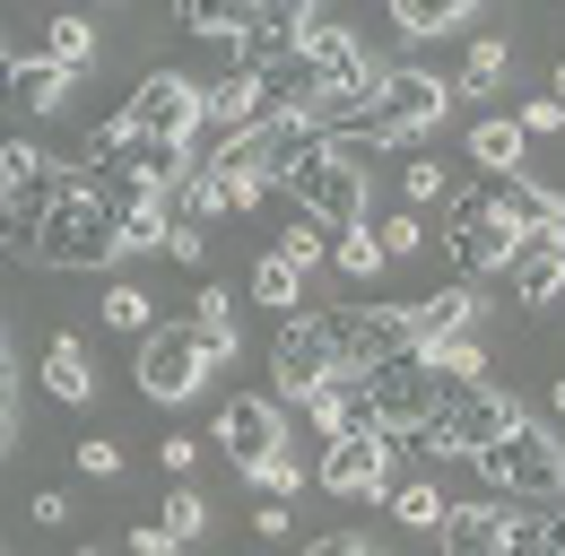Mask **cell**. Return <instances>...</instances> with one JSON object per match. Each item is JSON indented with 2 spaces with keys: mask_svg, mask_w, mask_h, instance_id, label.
<instances>
[{
  "mask_svg": "<svg viewBox=\"0 0 565 556\" xmlns=\"http://www.w3.org/2000/svg\"><path fill=\"white\" fill-rule=\"evenodd\" d=\"M53 174H62V165H53L35 139H9V148H0V183H53Z\"/></svg>",
  "mask_w": 565,
  "mask_h": 556,
  "instance_id": "35",
  "label": "cell"
},
{
  "mask_svg": "<svg viewBox=\"0 0 565 556\" xmlns=\"http://www.w3.org/2000/svg\"><path fill=\"white\" fill-rule=\"evenodd\" d=\"M548 96H557V105H565V62H557V78H548Z\"/></svg>",
  "mask_w": 565,
  "mask_h": 556,
  "instance_id": "52",
  "label": "cell"
},
{
  "mask_svg": "<svg viewBox=\"0 0 565 556\" xmlns=\"http://www.w3.org/2000/svg\"><path fill=\"white\" fill-rule=\"evenodd\" d=\"M444 253H452V270L470 278H504L513 270V253H522V217L495 201V183H479V192H461L452 201V226H444Z\"/></svg>",
  "mask_w": 565,
  "mask_h": 556,
  "instance_id": "5",
  "label": "cell"
},
{
  "mask_svg": "<svg viewBox=\"0 0 565 556\" xmlns=\"http://www.w3.org/2000/svg\"><path fill=\"white\" fill-rule=\"evenodd\" d=\"M44 62H53V70H71V78H78L87 62H96V26H87L78 9H62V18L44 26Z\"/></svg>",
  "mask_w": 565,
  "mask_h": 556,
  "instance_id": "28",
  "label": "cell"
},
{
  "mask_svg": "<svg viewBox=\"0 0 565 556\" xmlns=\"http://www.w3.org/2000/svg\"><path fill=\"white\" fill-rule=\"evenodd\" d=\"M131 556H183V539H174L166 522H140V531H131Z\"/></svg>",
  "mask_w": 565,
  "mask_h": 556,
  "instance_id": "45",
  "label": "cell"
},
{
  "mask_svg": "<svg viewBox=\"0 0 565 556\" xmlns=\"http://www.w3.org/2000/svg\"><path fill=\"white\" fill-rule=\"evenodd\" d=\"M313 479L331 487V495H383L392 487V443L383 435H331Z\"/></svg>",
  "mask_w": 565,
  "mask_h": 556,
  "instance_id": "14",
  "label": "cell"
},
{
  "mask_svg": "<svg viewBox=\"0 0 565 556\" xmlns=\"http://www.w3.org/2000/svg\"><path fill=\"white\" fill-rule=\"evenodd\" d=\"M0 392H18V374H9V340H0Z\"/></svg>",
  "mask_w": 565,
  "mask_h": 556,
  "instance_id": "49",
  "label": "cell"
},
{
  "mask_svg": "<svg viewBox=\"0 0 565 556\" xmlns=\"http://www.w3.org/2000/svg\"><path fill=\"white\" fill-rule=\"evenodd\" d=\"M513 122H522V139H540V131H557V122H565V105H557V96H531Z\"/></svg>",
  "mask_w": 565,
  "mask_h": 556,
  "instance_id": "44",
  "label": "cell"
},
{
  "mask_svg": "<svg viewBox=\"0 0 565 556\" xmlns=\"http://www.w3.org/2000/svg\"><path fill=\"white\" fill-rule=\"evenodd\" d=\"M166 253H174L183 270H201V253H210V226H192V217H174V226H166Z\"/></svg>",
  "mask_w": 565,
  "mask_h": 556,
  "instance_id": "40",
  "label": "cell"
},
{
  "mask_svg": "<svg viewBox=\"0 0 565 556\" xmlns=\"http://www.w3.org/2000/svg\"><path fill=\"white\" fill-rule=\"evenodd\" d=\"M513 296L540 313V304H557L565 296V226H548V235H522V253H513Z\"/></svg>",
  "mask_w": 565,
  "mask_h": 556,
  "instance_id": "15",
  "label": "cell"
},
{
  "mask_svg": "<svg viewBox=\"0 0 565 556\" xmlns=\"http://www.w3.org/2000/svg\"><path fill=\"white\" fill-rule=\"evenodd\" d=\"M35 261H53V270H114L122 261V217H114V192H105L96 165H62Z\"/></svg>",
  "mask_w": 565,
  "mask_h": 556,
  "instance_id": "1",
  "label": "cell"
},
{
  "mask_svg": "<svg viewBox=\"0 0 565 556\" xmlns=\"http://www.w3.org/2000/svg\"><path fill=\"white\" fill-rule=\"evenodd\" d=\"M253 296H262L270 313H296V304H305V270H296V261H279V253H262V270H253Z\"/></svg>",
  "mask_w": 565,
  "mask_h": 556,
  "instance_id": "32",
  "label": "cell"
},
{
  "mask_svg": "<svg viewBox=\"0 0 565 556\" xmlns=\"http://www.w3.org/2000/svg\"><path fill=\"white\" fill-rule=\"evenodd\" d=\"M0 96H9L18 114H62V105H71V70H53V62H18Z\"/></svg>",
  "mask_w": 565,
  "mask_h": 556,
  "instance_id": "22",
  "label": "cell"
},
{
  "mask_svg": "<svg viewBox=\"0 0 565 556\" xmlns=\"http://www.w3.org/2000/svg\"><path fill=\"white\" fill-rule=\"evenodd\" d=\"M35 522H44V531H62V522H71V495H53V487H44V495H35Z\"/></svg>",
  "mask_w": 565,
  "mask_h": 556,
  "instance_id": "47",
  "label": "cell"
},
{
  "mask_svg": "<svg viewBox=\"0 0 565 556\" xmlns=\"http://www.w3.org/2000/svg\"><path fill=\"white\" fill-rule=\"evenodd\" d=\"M426 417H435V356L426 348H401L349 383V435L401 443V435H426Z\"/></svg>",
  "mask_w": 565,
  "mask_h": 556,
  "instance_id": "2",
  "label": "cell"
},
{
  "mask_svg": "<svg viewBox=\"0 0 565 556\" xmlns=\"http://www.w3.org/2000/svg\"><path fill=\"white\" fill-rule=\"evenodd\" d=\"M305 35H313V9L305 0H262V9H244V53H235V70L270 78L279 62L305 53Z\"/></svg>",
  "mask_w": 565,
  "mask_h": 556,
  "instance_id": "13",
  "label": "cell"
},
{
  "mask_svg": "<svg viewBox=\"0 0 565 556\" xmlns=\"http://www.w3.org/2000/svg\"><path fill=\"white\" fill-rule=\"evenodd\" d=\"M322 383H340V365H331V348H322V322H287L279 348H270V400H279V409H305Z\"/></svg>",
  "mask_w": 565,
  "mask_h": 556,
  "instance_id": "12",
  "label": "cell"
},
{
  "mask_svg": "<svg viewBox=\"0 0 565 556\" xmlns=\"http://www.w3.org/2000/svg\"><path fill=\"white\" fill-rule=\"evenodd\" d=\"M495 201L522 217V235H548V226H565V192H548V183H531V174H513V183H495Z\"/></svg>",
  "mask_w": 565,
  "mask_h": 556,
  "instance_id": "25",
  "label": "cell"
},
{
  "mask_svg": "<svg viewBox=\"0 0 565 556\" xmlns=\"http://www.w3.org/2000/svg\"><path fill=\"white\" fill-rule=\"evenodd\" d=\"M210 365H217V356L201 348L192 322H157V331L140 340V356H131L140 392H148V400H166V409H174V400H192V392L210 383Z\"/></svg>",
  "mask_w": 565,
  "mask_h": 556,
  "instance_id": "9",
  "label": "cell"
},
{
  "mask_svg": "<svg viewBox=\"0 0 565 556\" xmlns=\"http://www.w3.org/2000/svg\"><path fill=\"white\" fill-rule=\"evenodd\" d=\"M313 322H322V348H331L340 383H356L365 365H383V356H401V348H418L409 304H340V313H313Z\"/></svg>",
  "mask_w": 565,
  "mask_h": 556,
  "instance_id": "8",
  "label": "cell"
},
{
  "mask_svg": "<svg viewBox=\"0 0 565 556\" xmlns=\"http://www.w3.org/2000/svg\"><path fill=\"white\" fill-rule=\"evenodd\" d=\"M53 183H62V174H53ZM53 183H0V253H26V261H35V235H44Z\"/></svg>",
  "mask_w": 565,
  "mask_h": 556,
  "instance_id": "17",
  "label": "cell"
},
{
  "mask_svg": "<svg viewBox=\"0 0 565 556\" xmlns=\"http://www.w3.org/2000/svg\"><path fill=\"white\" fill-rule=\"evenodd\" d=\"M114 122L140 131V139H174V148H192V139H201V87H192L183 70H148Z\"/></svg>",
  "mask_w": 565,
  "mask_h": 556,
  "instance_id": "10",
  "label": "cell"
},
{
  "mask_svg": "<svg viewBox=\"0 0 565 556\" xmlns=\"http://www.w3.org/2000/svg\"><path fill=\"white\" fill-rule=\"evenodd\" d=\"M504 556H565V504L504 513Z\"/></svg>",
  "mask_w": 565,
  "mask_h": 556,
  "instance_id": "23",
  "label": "cell"
},
{
  "mask_svg": "<svg viewBox=\"0 0 565 556\" xmlns=\"http://www.w3.org/2000/svg\"><path fill=\"white\" fill-rule=\"evenodd\" d=\"M495 78H504V35H470L461 78H444V87H452V96H495Z\"/></svg>",
  "mask_w": 565,
  "mask_h": 556,
  "instance_id": "30",
  "label": "cell"
},
{
  "mask_svg": "<svg viewBox=\"0 0 565 556\" xmlns=\"http://www.w3.org/2000/svg\"><path fill=\"white\" fill-rule=\"evenodd\" d=\"M270 114V96H262V78L253 70H235V78H217V87H201V131H217V148L235 131H253Z\"/></svg>",
  "mask_w": 565,
  "mask_h": 556,
  "instance_id": "16",
  "label": "cell"
},
{
  "mask_svg": "<svg viewBox=\"0 0 565 556\" xmlns=\"http://www.w3.org/2000/svg\"><path fill=\"white\" fill-rule=\"evenodd\" d=\"M374 235H383V261H409V253L426 244V226H418V217H383Z\"/></svg>",
  "mask_w": 565,
  "mask_h": 556,
  "instance_id": "41",
  "label": "cell"
},
{
  "mask_svg": "<svg viewBox=\"0 0 565 556\" xmlns=\"http://www.w3.org/2000/svg\"><path fill=\"white\" fill-rule=\"evenodd\" d=\"M331 261H340V278H356V287H365V278L383 270V235H374V226H340Z\"/></svg>",
  "mask_w": 565,
  "mask_h": 556,
  "instance_id": "33",
  "label": "cell"
},
{
  "mask_svg": "<svg viewBox=\"0 0 565 556\" xmlns=\"http://www.w3.org/2000/svg\"><path fill=\"white\" fill-rule=\"evenodd\" d=\"M157 522H166L174 539H201V531H210V495H201V487L183 479L174 495H166V513H157Z\"/></svg>",
  "mask_w": 565,
  "mask_h": 556,
  "instance_id": "34",
  "label": "cell"
},
{
  "mask_svg": "<svg viewBox=\"0 0 565 556\" xmlns=\"http://www.w3.org/2000/svg\"><path fill=\"white\" fill-rule=\"evenodd\" d=\"M9 70H18V53H9V44H0V87H9Z\"/></svg>",
  "mask_w": 565,
  "mask_h": 556,
  "instance_id": "51",
  "label": "cell"
},
{
  "mask_svg": "<svg viewBox=\"0 0 565 556\" xmlns=\"http://www.w3.org/2000/svg\"><path fill=\"white\" fill-rule=\"evenodd\" d=\"M444 114H452V87H444L435 70L401 62V70H383V105H374V114L356 122V139H340V148H356V157H365V148H409V139H426Z\"/></svg>",
  "mask_w": 565,
  "mask_h": 556,
  "instance_id": "4",
  "label": "cell"
},
{
  "mask_svg": "<svg viewBox=\"0 0 565 556\" xmlns=\"http://www.w3.org/2000/svg\"><path fill=\"white\" fill-rule=\"evenodd\" d=\"M192 331H201V348H210L217 365L235 356V296H226V287H201V304H192Z\"/></svg>",
  "mask_w": 565,
  "mask_h": 556,
  "instance_id": "31",
  "label": "cell"
},
{
  "mask_svg": "<svg viewBox=\"0 0 565 556\" xmlns=\"http://www.w3.org/2000/svg\"><path fill=\"white\" fill-rule=\"evenodd\" d=\"M513 426H522V400H513V392H495L488 374H444V365H435V417H426V452H461V461H470V452H488L495 435H513Z\"/></svg>",
  "mask_w": 565,
  "mask_h": 556,
  "instance_id": "3",
  "label": "cell"
},
{
  "mask_svg": "<svg viewBox=\"0 0 565 556\" xmlns=\"http://www.w3.org/2000/svg\"><path fill=\"white\" fill-rule=\"evenodd\" d=\"M78 470H87V479H114V470H122V443H114V435H87V443H78Z\"/></svg>",
  "mask_w": 565,
  "mask_h": 556,
  "instance_id": "42",
  "label": "cell"
},
{
  "mask_svg": "<svg viewBox=\"0 0 565 556\" xmlns=\"http://www.w3.org/2000/svg\"><path fill=\"white\" fill-rule=\"evenodd\" d=\"M192 470H201V435H166V479L183 487Z\"/></svg>",
  "mask_w": 565,
  "mask_h": 556,
  "instance_id": "43",
  "label": "cell"
},
{
  "mask_svg": "<svg viewBox=\"0 0 565 556\" xmlns=\"http://www.w3.org/2000/svg\"><path fill=\"white\" fill-rule=\"evenodd\" d=\"M470 322H479V296H470V287H435L426 304H409V331H418V348L470 340Z\"/></svg>",
  "mask_w": 565,
  "mask_h": 556,
  "instance_id": "18",
  "label": "cell"
},
{
  "mask_svg": "<svg viewBox=\"0 0 565 556\" xmlns=\"http://www.w3.org/2000/svg\"><path fill=\"white\" fill-rule=\"evenodd\" d=\"M287 192L305 209V226H365V157L340 148V139H322V148L287 174Z\"/></svg>",
  "mask_w": 565,
  "mask_h": 556,
  "instance_id": "7",
  "label": "cell"
},
{
  "mask_svg": "<svg viewBox=\"0 0 565 556\" xmlns=\"http://www.w3.org/2000/svg\"><path fill=\"white\" fill-rule=\"evenodd\" d=\"M383 504H392V522H409V531H444V513H452V495L435 479H392Z\"/></svg>",
  "mask_w": 565,
  "mask_h": 556,
  "instance_id": "26",
  "label": "cell"
},
{
  "mask_svg": "<svg viewBox=\"0 0 565 556\" xmlns=\"http://www.w3.org/2000/svg\"><path fill=\"white\" fill-rule=\"evenodd\" d=\"M401 192H409L418 209H435L444 192H452V183H444V165H435V157H409V174H401Z\"/></svg>",
  "mask_w": 565,
  "mask_h": 556,
  "instance_id": "39",
  "label": "cell"
},
{
  "mask_svg": "<svg viewBox=\"0 0 565 556\" xmlns=\"http://www.w3.org/2000/svg\"><path fill=\"white\" fill-rule=\"evenodd\" d=\"M217 443H226V461H235L244 479H262L287 452V409L270 392H244V400H226V417H217Z\"/></svg>",
  "mask_w": 565,
  "mask_h": 556,
  "instance_id": "11",
  "label": "cell"
},
{
  "mask_svg": "<svg viewBox=\"0 0 565 556\" xmlns=\"http://www.w3.org/2000/svg\"><path fill=\"white\" fill-rule=\"evenodd\" d=\"M18 443V392H0V452Z\"/></svg>",
  "mask_w": 565,
  "mask_h": 556,
  "instance_id": "48",
  "label": "cell"
},
{
  "mask_svg": "<svg viewBox=\"0 0 565 556\" xmlns=\"http://www.w3.org/2000/svg\"><path fill=\"white\" fill-rule=\"evenodd\" d=\"M548 409H557V417H565V374H557V383H548Z\"/></svg>",
  "mask_w": 565,
  "mask_h": 556,
  "instance_id": "50",
  "label": "cell"
},
{
  "mask_svg": "<svg viewBox=\"0 0 565 556\" xmlns=\"http://www.w3.org/2000/svg\"><path fill=\"white\" fill-rule=\"evenodd\" d=\"M270 253H279V261H296V270L313 278V270H322V253H331V244H322V226H305V217H296V226H287V235L270 244Z\"/></svg>",
  "mask_w": 565,
  "mask_h": 556,
  "instance_id": "36",
  "label": "cell"
},
{
  "mask_svg": "<svg viewBox=\"0 0 565 556\" xmlns=\"http://www.w3.org/2000/svg\"><path fill=\"white\" fill-rule=\"evenodd\" d=\"M174 26H183V35H201V44H217V53H244V9H210V0H183V9H174Z\"/></svg>",
  "mask_w": 565,
  "mask_h": 556,
  "instance_id": "29",
  "label": "cell"
},
{
  "mask_svg": "<svg viewBox=\"0 0 565 556\" xmlns=\"http://www.w3.org/2000/svg\"><path fill=\"white\" fill-rule=\"evenodd\" d=\"M522 148H531V139H522V122H513V114H488V122L470 131V157L488 165L495 183H513V174H522Z\"/></svg>",
  "mask_w": 565,
  "mask_h": 556,
  "instance_id": "24",
  "label": "cell"
},
{
  "mask_svg": "<svg viewBox=\"0 0 565 556\" xmlns=\"http://www.w3.org/2000/svg\"><path fill=\"white\" fill-rule=\"evenodd\" d=\"M305 556H383V548H374V539H349V531H331V539H313Z\"/></svg>",
  "mask_w": 565,
  "mask_h": 556,
  "instance_id": "46",
  "label": "cell"
},
{
  "mask_svg": "<svg viewBox=\"0 0 565 556\" xmlns=\"http://www.w3.org/2000/svg\"><path fill=\"white\" fill-rule=\"evenodd\" d=\"M444 556H504V504H452L444 513Z\"/></svg>",
  "mask_w": 565,
  "mask_h": 556,
  "instance_id": "19",
  "label": "cell"
},
{
  "mask_svg": "<svg viewBox=\"0 0 565 556\" xmlns=\"http://www.w3.org/2000/svg\"><path fill=\"white\" fill-rule=\"evenodd\" d=\"M470 9H479V0H392V26H401L409 44H426V35H452V26H470Z\"/></svg>",
  "mask_w": 565,
  "mask_h": 556,
  "instance_id": "27",
  "label": "cell"
},
{
  "mask_svg": "<svg viewBox=\"0 0 565 556\" xmlns=\"http://www.w3.org/2000/svg\"><path fill=\"white\" fill-rule=\"evenodd\" d=\"M479 461V479L495 487V495H531V504H557L565 495V443H557V426H513V435H495L488 452H470Z\"/></svg>",
  "mask_w": 565,
  "mask_h": 556,
  "instance_id": "6",
  "label": "cell"
},
{
  "mask_svg": "<svg viewBox=\"0 0 565 556\" xmlns=\"http://www.w3.org/2000/svg\"><path fill=\"white\" fill-rule=\"evenodd\" d=\"M78 556H105V548H78Z\"/></svg>",
  "mask_w": 565,
  "mask_h": 556,
  "instance_id": "53",
  "label": "cell"
},
{
  "mask_svg": "<svg viewBox=\"0 0 565 556\" xmlns=\"http://www.w3.org/2000/svg\"><path fill=\"white\" fill-rule=\"evenodd\" d=\"M305 417H313L322 435H349V383H322V392L305 400Z\"/></svg>",
  "mask_w": 565,
  "mask_h": 556,
  "instance_id": "38",
  "label": "cell"
},
{
  "mask_svg": "<svg viewBox=\"0 0 565 556\" xmlns=\"http://www.w3.org/2000/svg\"><path fill=\"white\" fill-rule=\"evenodd\" d=\"M44 392H53L62 409H87V400H96V365H87V348H78V340L44 348Z\"/></svg>",
  "mask_w": 565,
  "mask_h": 556,
  "instance_id": "21",
  "label": "cell"
},
{
  "mask_svg": "<svg viewBox=\"0 0 565 556\" xmlns=\"http://www.w3.org/2000/svg\"><path fill=\"white\" fill-rule=\"evenodd\" d=\"M305 62L322 70V87H349V78H365V70H374L349 26H322V18H313V35H305Z\"/></svg>",
  "mask_w": 565,
  "mask_h": 556,
  "instance_id": "20",
  "label": "cell"
},
{
  "mask_svg": "<svg viewBox=\"0 0 565 556\" xmlns=\"http://www.w3.org/2000/svg\"><path fill=\"white\" fill-rule=\"evenodd\" d=\"M105 322H114V331H140V340L157 331V313H148L140 287H105Z\"/></svg>",
  "mask_w": 565,
  "mask_h": 556,
  "instance_id": "37",
  "label": "cell"
}]
</instances>
